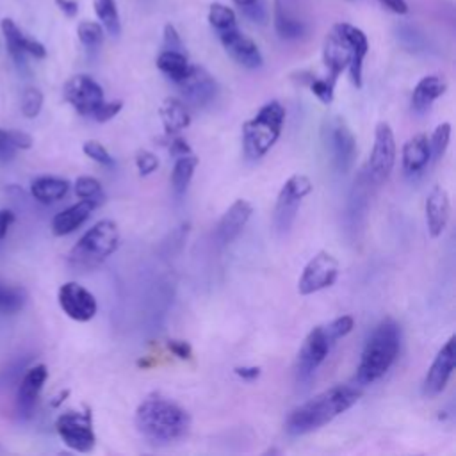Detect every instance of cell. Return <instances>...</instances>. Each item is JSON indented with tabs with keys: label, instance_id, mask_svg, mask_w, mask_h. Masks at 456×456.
Listing matches in <instances>:
<instances>
[{
	"label": "cell",
	"instance_id": "obj_1",
	"mask_svg": "<svg viewBox=\"0 0 456 456\" xmlns=\"http://www.w3.org/2000/svg\"><path fill=\"white\" fill-rule=\"evenodd\" d=\"M360 395L362 392L356 387L335 385L294 408L285 420V431L292 436L317 431L354 406Z\"/></svg>",
	"mask_w": 456,
	"mask_h": 456
},
{
	"label": "cell",
	"instance_id": "obj_2",
	"mask_svg": "<svg viewBox=\"0 0 456 456\" xmlns=\"http://www.w3.org/2000/svg\"><path fill=\"white\" fill-rule=\"evenodd\" d=\"M369 52L367 36L351 23H337L324 39L322 61L328 69V80L337 84L338 75L347 68L356 87H362L363 59Z\"/></svg>",
	"mask_w": 456,
	"mask_h": 456
},
{
	"label": "cell",
	"instance_id": "obj_3",
	"mask_svg": "<svg viewBox=\"0 0 456 456\" xmlns=\"http://www.w3.org/2000/svg\"><path fill=\"white\" fill-rule=\"evenodd\" d=\"M135 428L151 444H169L189 431L191 417L178 403L151 394L135 410Z\"/></svg>",
	"mask_w": 456,
	"mask_h": 456
},
{
	"label": "cell",
	"instance_id": "obj_4",
	"mask_svg": "<svg viewBox=\"0 0 456 456\" xmlns=\"http://www.w3.org/2000/svg\"><path fill=\"white\" fill-rule=\"evenodd\" d=\"M401 349V328L395 321H381L367 338L356 369V383L370 385L394 365Z\"/></svg>",
	"mask_w": 456,
	"mask_h": 456
},
{
	"label": "cell",
	"instance_id": "obj_5",
	"mask_svg": "<svg viewBox=\"0 0 456 456\" xmlns=\"http://www.w3.org/2000/svg\"><path fill=\"white\" fill-rule=\"evenodd\" d=\"M354 326V319L351 315H340L328 324L315 326L305 337L297 358H296V378L297 383H306L314 378L321 363L326 360L328 353L335 346V342L346 337Z\"/></svg>",
	"mask_w": 456,
	"mask_h": 456
},
{
	"label": "cell",
	"instance_id": "obj_6",
	"mask_svg": "<svg viewBox=\"0 0 456 456\" xmlns=\"http://www.w3.org/2000/svg\"><path fill=\"white\" fill-rule=\"evenodd\" d=\"M285 123V109L280 102L271 100L242 125V148L249 160L262 159L280 139Z\"/></svg>",
	"mask_w": 456,
	"mask_h": 456
},
{
	"label": "cell",
	"instance_id": "obj_7",
	"mask_svg": "<svg viewBox=\"0 0 456 456\" xmlns=\"http://www.w3.org/2000/svg\"><path fill=\"white\" fill-rule=\"evenodd\" d=\"M119 246V228L110 219L93 224L69 249L68 262L77 271H91L105 262Z\"/></svg>",
	"mask_w": 456,
	"mask_h": 456
},
{
	"label": "cell",
	"instance_id": "obj_8",
	"mask_svg": "<svg viewBox=\"0 0 456 456\" xmlns=\"http://www.w3.org/2000/svg\"><path fill=\"white\" fill-rule=\"evenodd\" d=\"M310 192H312V182L306 175H299V173L292 175L281 185L276 198L274 212H273V224L280 235L289 233V230L296 221L303 198L308 196Z\"/></svg>",
	"mask_w": 456,
	"mask_h": 456
},
{
	"label": "cell",
	"instance_id": "obj_9",
	"mask_svg": "<svg viewBox=\"0 0 456 456\" xmlns=\"http://www.w3.org/2000/svg\"><path fill=\"white\" fill-rule=\"evenodd\" d=\"M55 431L66 447L77 452H91L96 445V435L93 429L91 411L71 410L64 411L55 420Z\"/></svg>",
	"mask_w": 456,
	"mask_h": 456
},
{
	"label": "cell",
	"instance_id": "obj_10",
	"mask_svg": "<svg viewBox=\"0 0 456 456\" xmlns=\"http://www.w3.org/2000/svg\"><path fill=\"white\" fill-rule=\"evenodd\" d=\"M395 164V137L388 123L379 121L374 130V144L369 155L365 176L372 183L385 182Z\"/></svg>",
	"mask_w": 456,
	"mask_h": 456
},
{
	"label": "cell",
	"instance_id": "obj_11",
	"mask_svg": "<svg viewBox=\"0 0 456 456\" xmlns=\"http://www.w3.org/2000/svg\"><path fill=\"white\" fill-rule=\"evenodd\" d=\"M324 141L330 150L331 162L338 173H347L356 157V137L340 118H331L324 125Z\"/></svg>",
	"mask_w": 456,
	"mask_h": 456
},
{
	"label": "cell",
	"instance_id": "obj_12",
	"mask_svg": "<svg viewBox=\"0 0 456 456\" xmlns=\"http://www.w3.org/2000/svg\"><path fill=\"white\" fill-rule=\"evenodd\" d=\"M338 278V260L328 251H317L303 267L297 280V292L310 296L331 287Z\"/></svg>",
	"mask_w": 456,
	"mask_h": 456
},
{
	"label": "cell",
	"instance_id": "obj_13",
	"mask_svg": "<svg viewBox=\"0 0 456 456\" xmlns=\"http://www.w3.org/2000/svg\"><path fill=\"white\" fill-rule=\"evenodd\" d=\"M64 100L80 114L89 116L96 112V109L105 102L102 86L91 78L89 75H75L71 77L62 89Z\"/></svg>",
	"mask_w": 456,
	"mask_h": 456
},
{
	"label": "cell",
	"instance_id": "obj_14",
	"mask_svg": "<svg viewBox=\"0 0 456 456\" xmlns=\"http://www.w3.org/2000/svg\"><path fill=\"white\" fill-rule=\"evenodd\" d=\"M57 301L61 310L73 321L87 322L96 315L98 305L94 296L77 281H66L59 287Z\"/></svg>",
	"mask_w": 456,
	"mask_h": 456
},
{
	"label": "cell",
	"instance_id": "obj_15",
	"mask_svg": "<svg viewBox=\"0 0 456 456\" xmlns=\"http://www.w3.org/2000/svg\"><path fill=\"white\" fill-rule=\"evenodd\" d=\"M456 337H451L436 353L431 367L428 369V374L422 383V394L426 397H435L444 392V388L449 383V378L452 376L454 365H456Z\"/></svg>",
	"mask_w": 456,
	"mask_h": 456
},
{
	"label": "cell",
	"instance_id": "obj_16",
	"mask_svg": "<svg viewBox=\"0 0 456 456\" xmlns=\"http://www.w3.org/2000/svg\"><path fill=\"white\" fill-rule=\"evenodd\" d=\"M176 86L185 100L196 107H205L217 96V82L205 68L196 64H191L187 75Z\"/></svg>",
	"mask_w": 456,
	"mask_h": 456
},
{
	"label": "cell",
	"instance_id": "obj_17",
	"mask_svg": "<svg viewBox=\"0 0 456 456\" xmlns=\"http://www.w3.org/2000/svg\"><path fill=\"white\" fill-rule=\"evenodd\" d=\"M0 27L7 43V50L18 68L27 66V55H32L36 59L46 57V48L39 41L23 34L21 28L11 18H4Z\"/></svg>",
	"mask_w": 456,
	"mask_h": 456
},
{
	"label": "cell",
	"instance_id": "obj_18",
	"mask_svg": "<svg viewBox=\"0 0 456 456\" xmlns=\"http://www.w3.org/2000/svg\"><path fill=\"white\" fill-rule=\"evenodd\" d=\"M219 39L226 53L240 66L248 69H256L264 64L262 53L253 39H249L246 34H242L237 27L219 32Z\"/></svg>",
	"mask_w": 456,
	"mask_h": 456
},
{
	"label": "cell",
	"instance_id": "obj_19",
	"mask_svg": "<svg viewBox=\"0 0 456 456\" xmlns=\"http://www.w3.org/2000/svg\"><path fill=\"white\" fill-rule=\"evenodd\" d=\"M251 214H253V207L248 200H242V198L235 200L216 226V232H214L216 240L221 246H226L232 240H235L239 233L244 230V226L248 224Z\"/></svg>",
	"mask_w": 456,
	"mask_h": 456
},
{
	"label": "cell",
	"instance_id": "obj_20",
	"mask_svg": "<svg viewBox=\"0 0 456 456\" xmlns=\"http://www.w3.org/2000/svg\"><path fill=\"white\" fill-rule=\"evenodd\" d=\"M46 379H48V369H46L45 363L32 365L30 369L25 370V374H23V378L20 381L18 392H16L18 411L23 417H30L32 415Z\"/></svg>",
	"mask_w": 456,
	"mask_h": 456
},
{
	"label": "cell",
	"instance_id": "obj_21",
	"mask_svg": "<svg viewBox=\"0 0 456 456\" xmlns=\"http://www.w3.org/2000/svg\"><path fill=\"white\" fill-rule=\"evenodd\" d=\"M424 210H426V224H428L429 235L433 239L440 237L447 228L449 216H451L449 194L442 185H435L429 191V194L426 196Z\"/></svg>",
	"mask_w": 456,
	"mask_h": 456
},
{
	"label": "cell",
	"instance_id": "obj_22",
	"mask_svg": "<svg viewBox=\"0 0 456 456\" xmlns=\"http://www.w3.org/2000/svg\"><path fill=\"white\" fill-rule=\"evenodd\" d=\"M98 205L89 201V200H80L75 205L57 212L52 219V233L55 237H64L71 232H75L77 228H80L91 216V212L96 208Z\"/></svg>",
	"mask_w": 456,
	"mask_h": 456
},
{
	"label": "cell",
	"instance_id": "obj_23",
	"mask_svg": "<svg viewBox=\"0 0 456 456\" xmlns=\"http://www.w3.org/2000/svg\"><path fill=\"white\" fill-rule=\"evenodd\" d=\"M403 169L406 175H415L420 173L428 162L431 160V151H429V139L426 134H417L410 137L404 146H403Z\"/></svg>",
	"mask_w": 456,
	"mask_h": 456
},
{
	"label": "cell",
	"instance_id": "obj_24",
	"mask_svg": "<svg viewBox=\"0 0 456 456\" xmlns=\"http://www.w3.org/2000/svg\"><path fill=\"white\" fill-rule=\"evenodd\" d=\"M445 80L436 75H428L420 78L411 93V110L417 114H424L426 110H429L435 100L445 93Z\"/></svg>",
	"mask_w": 456,
	"mask_h": 456
},
{
	"label": "cell",
	"instance_id": "obj_25",
	"mask_svg": "<svg viewBox=\"0 0 456 456\" xmlns=\"http://www.w3.org/2000/svg\"><path fill=\"white\" fill-rule=\"evenodd\" d=\"M69 191V182L59 176H37L30 182V194L43 205L62 200Z\"/></svg>",
	"mask_w": 456,
	"mask_h": 456
},
{
	"label": "cell",
	"instance_id": "obj_26",
	"mask_svg": "<svg viewBox=\"0 0 456 456\" xmlns=\"http://www.w3.org/2000/svg\"><path fill=\"white\" fill-rule=\"evenodd\" d=\"M166 134H178L191 125V114L178 98H166L159 109Z\"/></svg>",
	"mask_w": 456,
	"mask_h": 456
},
{
	"label": "cell",
	"instance_id": "obj_27",
	"mask_svg": "<svg viewBox=\"0 0 456 456\" xmlns=\"http://www.w3.org/2000/svg\"><path fill=\"white\" fill-rule=\"evenodd\" d=\"M157 68L175 84H178L189 71L191 64L183 52L176 50H162L157 57Z\"/></svg>",
	"mask_w": 456,
	"mask_h": 456
},
{
	"label": "cell",
	"instance_id": "obj_28",
	"mask_svg": "<svg viewBox=\"0 0 456 456\" xmlns=\"http://www.w3.org/2000/svg\"><path fill=\"white\" fill-rule=\"evenodd\" d=\"M196 166H198V159L192 153L176 157L171 171V187L176 198H182L187 192V187L194 176Z\"/></svg>",
	"mask_w": 456,
	"mask_h": 456
},
{
	"label": "cell",
	"instance_id": "obj_29",
	"mask_svg": "<svg viewBox=\"0 0 456 456\" xmlns=\"http://www.w3.org/2000/svg\"><path fill=\"white\" fill-rule=\"evenodd\" d=\"M94 12H96L102 27L110 36H119L121 21H119L116 0H94Z\"/></svg>",
	"mask_w": 456,
	"mask_h": 456
},
{
	"label": "cell",
	"instance_id": "obj_30",
	"mask_svg": "<svg viewBox=\"0 0 456 456\" xmlns=\"http://www.w3.org/2000/svg\"><path fill=\"white\" fill-rule=\"evenodd\" d=\"M274 28L281 39H299L305 34L303 21L285 14L280 2H276L274 9Z\"/></svg>",
	"mask_w": 456,
	"mask_h": 456
},
{
	"label": "cell",
	"instance_id": "obj_31",
	"mask_svg": "<svg viewBox=\"0 0 456 456\" xmlns=\"http://www.w3.org/2000/svg\"><path fill=\"white\" fill-rule=\"evenodd\" d=\"M27 301V292L21 287L5 285L0 281V312L5 315L18 314Z\"/></svg>",
	"mask_w": 456,
	"mask_h": 456
},
{
	"label": "cell",
	"instance_id": "obj_32",
	"mask_svg": "<svg viewBox=\"0 0 456 456\" xmlns=\"http://www.w3.org/2000/svg\"><path fill=\"white\" fill-rule=\"evenodd\" d=\"M73 191L80 200H89L96 205H102L103 200H105L103 187L94 176H87V175L78 176L73 183Z\"/></svg>",
	"mask_w": 456,
	"mask_h": 456
},
{
	"label": "cell",
	"instance_id": "obj_33",
	"mask_svg": "<svg viewBox=\"0 0 456 456\" xmlns=\"http://www.w3.org/2000/svg\"><path fill=\"white\" fill-rule=\"evenodd\" d=\"M208 23H210L217 32L233 28V27H237L235 12H233L228 5L216 2V4H212L210 9H208Z\"/></svg>",
	"mask_w": 456,
	"mask_h": 456
},
{
	"label": "cell",
	"instance_id": "obj_34",
	"mask_svg": "<svg viewBox=\"0 0 456 456\" xmlns=\"http://www.w3.org/2000/svg\"><path fill=\"white\" fill-rule=\"evenodd\" d=\"M43 102H45V96L37 87H34V86L25 87L21 93V103H20L21 114L28 119L36 118L43 109Z\"/></svg>",
	"mask_w": 456,
	"mask_h": 456
},
{
	"label": "cell",
	"instance_id": "obj_35",
	"mask_svg": "<svg viewBox=\"0 0 456 456\" xmlns=\"http://www.w3.org/2000/svg\"><path fill=\"white\" fill-rule=\"evenodd\" d=\"M449 141H451V123L445 121L435 128V132L429 139V151H431L433 160H440L445 155Z\"/></svg>",
	"mask_w": 456,
	"mask_h": 456
},
{
	"label": "cell",
	"instance_id": "obj_36",
	"mask_svg": "<svg viewBox=\"0 0 456 456\" xmlns=\"http://www.w3.org/2000/svg\"><path fill=\"white\" fill-rule=\"evenodd\" d=\"M77 36L86 48H96L103 41V27L96 21H80L77 27Z\"/></svg>",
	"mask_w": 456,
	"mask_h": 456
},
{
	"label": "cell",
	"instance_id": "obj_37",
	"mask_svg": "<svg viewBox=\"0 0 456 456\" xmlns=\"http://www.w3.org/2000/svg\"><path fill=\"white\" fill-rule=\"evenodd\" d=\"M82 151L94 162L102 164V166H107V167H112L114 166V159L110 157V153L107 151V148L98 142V141H86L82 144Z\"/></svg>",
	"mask_w": 456,
	"mask_h": 456
},
{
	"label": "cell",
	"instance_id": "obj_38",
	"mask_svg": "<svg viewBox=\"0 0 456 456\" xmlns=\"http://www.w3.org/2000/svg\"><path fill=\"white\" fill-rule=\"evenodd\" d=\"M308 87L322 103H331L335 84H331L328 78H310Z\"/></svg>",
	"mask_w": 456,
	"mask_h": 456
},
{
	"label": "cell",
	"instance_id": "obj_39",
	"mask_svg": "<svg viewBox=\"0 0 456 456\" xmlns=\"http://www.w3.org/2000/svg\"><path fill=\"white\" fill-rule=\"evenodd\" d=\"M135 167L141 176H148L159 167V157L148 150H141L135 155Z\"/></svg>",
	"mask_w": 456,
	"mask_h": 456
},
{
	"label": "cell",
	"instance_id": "obj_40",
	"mask_svg": "<svg viewBox=\"0 0 456 456\" xmlns=\"http://www.w3.org/2000/svg\"><path fill=\"white\" fill-rule=\"evenodd\" d=\"M162 144H164V146L169 150V153L175 155V157H182V155L192 153V150H191V146L187 144V141H185L183 137H180L178 134H166Z\"/></svg>",
	"mask_w": 456,
	"mask_h": 456
},
{
	"label": "cell",
	"instance_id": "obj_41",
	"mask_svg": "<svg viewBox=\"0 0 456 456\" xmlns=\"http://www.w3.org/2000/svg\"><path fill=\"white\" fill-rule=\"evenodd\" d=\"M121 107H123V102H121V100L103 102V103L96 109V112L93 114V119H96L98 123H105V121L112 119L114 116H118L119 110H121Z\"/></svg>",
	"mask_w": 456,
	"mask_h": 456
},
{
	"label": "cell",
	"instance_id": "obj_42",
	"mask_svg": "<svg viewBox=\"0 0 456 456\" xmlns=\"http://www.w3.org/2000/svg\"><path fill=\"white\" fill-rule=\"evenodd\" d=\"M16 146L12 144L11 132L0 126V162H11L16 155Z\"/></svg>",
	"mask_w": 456,
	"mask_h": 456
},
{
	"label": "cell",
	"instance_id": "obj_43",
	"mask_svg": "<svg viewBox=\"0 0 456 456\" xmlns=\"http://www.w3.org/2000/svg\"><path fill=\"white\" fill-rule=\"evenodd\" d=\"M242 12L251 20V21H256V23H264L265 18H267V11H265V5L262 0H255L244 7H240Z\"/></svg>",
	"mask_w": 456,
	"mask_h": 456
},
{
	"label": "cell",
	"instance_id": "obj_44",
	"mask_svg": "<svg viewBox=\"0 0 456 456\" xmlns=\"http://www.w3.org/2000/svg\"><path fill=\"white\" fill-rule=\"evenodd\" d=\"M164 50H176V52L183 50L182 39H180L176 28L171 23H167L164 27Z\"/></svg>",
	"mask_w": 456,
	"mask_h": 456
},
{
	"label": "cell",
	"instance_id": "obj_45",
	"mask_svg": "<svg viewBox=\"0 0 456 456\" xmlns=\"http://www.w3.org/2000/svg\"><path fill=\"white\" fill-rule=\"evenodd\" d=\"M167 349L180 360H189L192 356V349L185 340H167Z\"/></svg>",
	"mask_w": 456,
	"mask_h": 456
},
{
	"label": "cell",
	"instance_id": "obj_46",
	"mask_svg": "<svg viewBox=\"0 0 456 456\" xmlns=\"http://www.w3.org/2000/svg\"><path fill=\"white\" fill-rule=\"evenodd\" d=\"M11 132V139H12V144L16 146V150H28L32 148V135L23 132V130H9Z\"/></svg>",
	"mask_w": 456,
	"mask_h": 456
},
{
	"label": "cell",
	"instance_id": "obj_47",
	"mask_svg": "<svg viewBox=\"0 0 456 456\" xmlns=\"http://www.w3.org/2000/svg\"><path fill=\"white\" fill-rule=\"evenodd\" d=\"M14 219H16V216L11 208H0V240L5 239L9 228L14 223Z\"/></svg>",
	"mask_w": 456,
	"mask_h": 456
},
{
	"label": "cell",
	"instance_id": "obj_48",
	"mask_svg": "<svg viewBox=\"0 0 456 456\" xmlns=\"http://www.w3.org/2000/svg\"><path fill=\"white\" fill-rule=\"evenodd\" d=\"M233 372L239 378L246 379V381H253V379H256L260 376V367H256V365H242V367H235Z\"/></svg>",
	"mask_w": 456,
	"mask_h": 456
},
{
	"label": "cell",
	"instance_id": "obj_49",
	"mask_svg": "<svg viewBox=\"0 0 456 456\" xmlns=\"http://www.w3.org/2000/svg\"><path fill=\"white\" fill-rule=\"evenodd\" d=\"M55 4L69 18H73L78 12V2L77 0H55Z\"/></svg>",
	"mask_w": 456,
	"mask_h": 456
},
{
	"label": "cell",
	"instance_id": "obj_50",
	"mask_svg": "<svg viewBox=\"0 0 456 456\" xmlns=\"http://www.w3.org/2000/svg\"><path fill=\"white\" fill-rule=\"evenodd\" d=\"M387 9H390L395 14H406L408 12V4L406 0H379Z\"/></svg>",
	"mask_w": 456,
	"mask_h": 456
},
{
	"label": "cell",
	"instance_id": "obj_51",
	"mask_svg": "<svg viewBox=\"0 0 456 456\" xmlns=\"http://www.w3.org/2000/svg\"><path fill=\"white\" fill-rule=\"evenodd\" d=\"M68 394H69V392H68V390H64V392H62V394H61V395H59V397H55V401H53V403H52V406H59V404H61V403H62V399H64V397H66V395H68Z\"/></svg>",
	"mask_w": 456,
	"mask_h": 456
},
{
	"label": "cell",
	"instance_id": "obj_52",
	"mask_svg": "<svg viewBox=\"0 0 456 456\" xmlns=\"http://www.w3.org/2000/svg\"><path fill=\"white\" fill-rule=\"evenodd\" d=\"M233 4H237L239 7H244V5H248V4H251V2H255V0H232Z\"/></svg>",
	"mask_w": 456,
	"mask_h": 456
}]
</instances>
